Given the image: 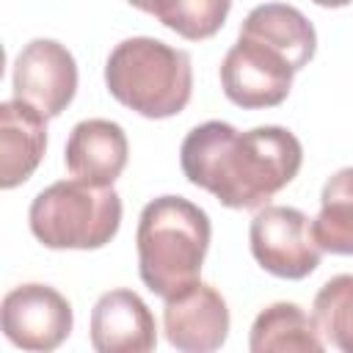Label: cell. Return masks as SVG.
<instances>
[{
	"instance_id": "cell-1",
	"label": "cell",
	"mask_w": 353,
	"mask_h": 353,
	"mask_svg": "<svg viewBox=\"0 0 353 353\" xmlns=\"http://www.w3.org/2000/svg\"><path fill=\"white\" fill-rule=\"evenodd\" d=\"M179 163L188 182L223 207L259 210L298 176L303 146L276 124L240 132L229 121H204L185 135Z\"/></svg>"
},
{
	"instance_id": "cell-2",
	"label": "cell",
	"mask_w": 353,
	"mask_h": 353,
	"mask_svg": "<svg viewBox=\"0 0 353 353\" xmlns=\"http://www.w3.org/2000/svg\"><path fill=\"white\" fill-rule=\"evenodd\" d=\"M210 237V218L193 201L182 196L149 201L135 232L141 281L163 301L193 287L201 276Z\"/></svg>"
},
{
	"instance_id": "cell-3",
	"label": "cell",
	"mask_w": 353,
	"mask_h": 353,
	"mask_svg": "<svg viewBox=\"0 0 353 353\" xmlns=\"http://www.w3.org/2000/svg\"><path fill=\"white\" fill-rule=\"evenodd\" d=\"M105 83L110 97L124 108L146 119H168L182 113L190 102V55L160 39L132 36L108 55Z\"/></svg>"
},
{
	"instance_id": "cell-4",
	"label": "cell",
	"mask_w": 353,
	"mask_h": 353,
	"mask_svg": "<svg viewBox=\"0 0 353 353\" xmlns=\"http://www.w3.org/2000/svg\"><path fill=\"white\" fill-rule=\"evenodd\" d=\"M33 237L55 251H94L110 243L121 226V199L113 185L99 188L63 179L44 188L28 210Z\"/></svg>"
},
{
	"instance_id": "cell-5",
	"label": "cell",
	"mask_w": 353,
	"mask_h": 353,
	"mask_svg": "<svg viewBox=\"0 0 353 353\" xmlns=\"http://www.w3.org/2000/svg\"><path fill=\"white\" fill-rule=\"evenodd\" d=\"M251 254L262 270L279 279H306L317 265L323 248L314 240L309 218L295 207L265 204L251 218Z\"/></svg>"
},
{
	"instance_id": "cell-6",
	"label": "cell",
	"mask_w": 353,
	"mask_h": 353,
	"mask_svg": "<svg viewBox=\"0 0 353 353\" xmlns=\"http://www.w3.org/2000/svg\"><path fill=\"white\" fill-rule=\"evenodd\" d=\"M292 74L295 69L279 50L251 36H237L221 61V88L243 110L281 105L292 88Z\"/></svg>"
},
{
	"instance_id": "cell-7",
	"label": "cell",
	"mask_w": 353,
	"mask_h": 353,
	"mask_svg": "<svg viewBox=\"0 0 353 353\" xmlns=\"http://www.w3.org/2000/svg\"><path fill=\"white\" fill-rule=\"evenodd\" d=\"M0 323L17 347L47 353L66 342L74 317L69 301L58 290L47 284H22L6 292Z\"/></svg>"
},
{
	"instance_id": "cell-8",
	"label": "cell",
	"mask_w": 353,
	"mask_h": 353,
	"mask_svg": "<svg viewBox=\"0 0 353 353\" xmlns=\"http://www.w3.org/2000/svg\"><path fill=\"white\" fill-rule=\"evenodd\" d=\"M77 91V63L55 39L28 41L14 61V97L39 108L44 116H61Z\"/></svg>"
},
{
	"instance_id": "cell-9",
	"label": "cell",
	"mask_w": 353,
	"mask_h": 353,
	"mask_svg": "<svg viewBox=\"0 0 353 353\" xmlns=\"http://www.w3.org/2000/svg\"><path fill=\"white\" fill-rule=\"evenodd\" d=\"M165 339L185 353H210L226 342L229 309L223 295L204 281L182 290L165 301L163 309Z\"/></svg>"
},
{
	"instance_id": "cell-10",
	"label": "cell",
	"mask_w": 353,
	"mask_h": 353,
	"mask_svg": "<svg viewBox=\"0 0 353 353\" xmlns=\"http://www.w3.org/2000/svg\"><path fill=\"white\" fill-rule=\"evenodd\" d=\"M91 345L99 353H149L157 345L154 314L132 290H110L91 309Z\"/></svg>"
},
{
	"instance_id": "cell-11",
	"label": "cell",
	"mask_w": 353,
	"mask_h": 353,
	"mask_svg": "<svg viewBox=\"0 0 353 353\" xmlns=\"http://www.w3.org/2000/svg\"><path fill=\"white\" fill-rule=\"evenodd\" d=\"M130 146L127 135L116 121L108 119H85L74 124L66 141V171L88 185L108 188L127 168Z\"/></svg>"
},
{
	"instance_id": "cell-12",
	"label": "cell",
	"mask_w": 353,
	"mask_h": 353,
	"mask_svg": "<svg viewBox=\"0 0 353 353\" xmlns=\"http://www.w3.org/2000/svg\"><path fill=\"white\" fill-rule=\"evenodd\" d=\"M47 149V116L22 102L6 99L0 105V188L11 190L30 179Z\"/></svg>"
},
{
	"instance_id": "cell-13",
	"label": "cell",
	"mask_w": 353,
	"mask_h": 353,
	"mask_svg": "<svg viewBox=\"0 0 353 353\" xmlns=\"http://www.w3.org/2000/svg\"><path fill=\"white\" fill-rule=\"evenodd\" d=\"M240 36H251L279 50L295 72H301L317 50V33L312 22L287 3H265L251 8L240 25Z\"/></svg>"
},
{
	"instance_id": "cell-14",
	"label": "cell",
	"mask_w": 353,
	"mask_h": 353,
	"mask_svg": "<svg viewBox=\"0 0 353 353\" xmlns=\"http://www.w3.org/2000/svg\"><path fill=\"white\" fill-rule=\"evenodd\" d=\"M248 345L254 353H276V350L320 353L325 347V339L314 317H309L298 303L279 301L256 314Z\"/></svg>"
},
{
	"instance_id": "cell-15",
	"label": "cell",
	"mask_w": 353,
	"mask_h": 353,
	"mask_svg": "<svg viewBox=\"0 0 353 353\" xmlns=\"http://www.w3.org/2000/svg\"><path fill=\"white\" fill-rule=\"evenodd\" d=\"M312 232L323 251L353 256V165L339 168L323 185Z\"/></svg>"
},
{
	"instance_id": "cell-16",
	"label": "cell",
	"mask_w": 353,
	"mask_h": 353,
	"mask_svg": "<svg viewBox=\"0 0 353 353\" xmlns=\"http://www.w3.org/2000/svg\"><path fill=\"white\" fill-rule=\"evenodd\" d=\"M229 8L232 0H149L146 14L157 17L176 36L201 41L223 28Z\"/></svg>"
},
{
	"instance_id": "cell-17",
	"label": "cell",
	"mask_w": 353,
	"mask_h": 353,
	"mask_svg": "<svg viewBox=\"0 0 353 353\" xmlns=\"http://www.w3.org/2000/svg\"><path fill=\"white\" fill-rule=\"evenodd\" d=\"M314 323L328 345L353 353V273L328 279L314 295Z\"/></svg>"
},
{
	"instance_id": "cell-18",
	"label": "cell",
	"mask_w": 353,
	"mask_h": 353,
	"mask_svg": "<svg viewBox=\"0 0 353 353\" xmlns=\"http://www.w3.org/2000/svg\"><path fill=\"white\" fill-rule=\"evenodd\" d=\"M312 3H317L323 8H342V6H350L353 0H312Z\"/></svg>"
}]
</instances>
